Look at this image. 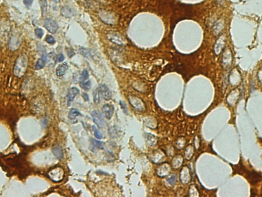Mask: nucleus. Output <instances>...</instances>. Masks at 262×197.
Segmentation results:
<instances>
[{"label": "nucleus", "instance_id": "nucleus-1", "mask_svg": "<svg viewBox=\"0 0 262 197\" xmlns=\"http://www.w3.org/2000/svg\"><path fill=\"white\" fill-rule=\"evenodd\" d=\"M28 59L25 55H20L16 61L14 65V74L17 77H22L26 71Z\"/></svg>", "mask_w": 262, "mask_h": 197}, {"label": "nucleus", "instance_id": "nucleus-2", "mask_svg": "<svg viewBox=\"0 0 262 197\" xmlns=\"http://www.w3.org/2000/svg\"><path fill=\"white\" fill-rule=\"evenodd\" d=\"M10 32L9 22L6 20H2L0 22V43L3 45L7 41Z\"/></svg>", "mask_w": 262, "mask_h": 197}, {"label": "nucleus", "instance_id": "nucleus-3", "mask_svg": "<svg viewBox=\"0 0 262 197\" xmlns=\"http://www.w3.org/2000/svg\"><path fill=\"white\" fill-rule=\"evenodd\" d=\"M64 170L61 167H56L48 172L49 178L54 182H60L64 178Z\"/></svg>", "mask_w": 262, "mask_h": 197}, {"label": "nucleus", "instance_id": "nucleus-4", "mask_svg": "<svg viewBox=\"0 0 262 197\" xmlns=\"http://www.w3.org/2000/svg\"><path fill=\"white\" fill-rule=\"evenodd\" d=\"M91 116H92L94 123L100 128H104L105 127V120H104L101 112H99L98 110H94V111L91 112Z\"/></svg>", "mask_w": 262, "mask_h": 197}, {"label": "nucleus", "instance_id": "nucleus-5", "mask_svg": "<svg viewBox=\"0 0 262 197\" xmlns=\"http://www.w3.org/2000/svg\"><path fill=\"white\" fill-rule=\"evenodd\" d=\"M44 26L51 33H55L58 29V23L52 19H50V18H48V19L45 20Z\"/></svg>", "mask_w": 262, "mask_h": 197}, {"label": "nucleus", "instance_id": "nucleus-6", "mask_svg": "<svg viewBox=\"0 0 262 197\" xmlns=\"http://www.w3.org/2000/svg\"><path fill=\"white\" fill-rule=\"evenodd\" d=\"M129 101L130 103L132 104V106H134L137 110H143L144 109V105H143V103L141 100L139 98L136 96H130L129 97Z\"/></svg>", "mask_w": 262, "mask_h": 197}, {"label": "nucleus", "instance_id": "nucleus-7", "mask_svg": "<svg viewBox=\"0 0 262 197\" xmlns=\"http://www.w3.org/2000/svg\"><path fill=\"white\" fill-rule=\"evenodd\" d=\"M107 38H108L110 41H112V42L115 43V44L120 45H124L126 42L125 40L124 39V38L117 33H112V32L111 33H109L108 35H107Z\"/></svg>", "mask_w": 262, "mask_h": 197}, {"label": "nucleus", "instance_id": "nucleus-8", "mask_svg": "<svg viewBox=\"0 0 262 197\" xmlns=\"http://www.w3.org/2000/svg\"><path fill=\"white\" fill-rule=\"evenodd\" d=\"M98 89H99L100 94L104 100L107 101V100H110L111 98V91L106 84H101Z\"/></svg>", "mask_w": 262, "mask_h": 197}, {"label": "nucleus", "instance_id": "nucleus-9", "mask_svg": "<svg viewBox=\"0 0 262 197\" xmlns=\"http://www.w3.org/2000/svg\"><path fill=\"white\" fill-rule=\"evenodd\" d=\"M20 38L16 33H13L9 40V48L11 50L15 51L19 48Z\"/></svg>", "mask_w": 262, "mask_h": 197}, {"label": "nucleus", "instance_id": "nucleus-10", "mask_svg": "<svg viewBox=\"0 0 262 197\" xmlns=\"http://www.w3.org/2000/svg\"><path fill=\"white\" fill-rule=\"evenodd\" d=\"M79 94V90L75 87L71 88L68 90V95H67V101H68V105H71V103L74 101L75 97Z\"/></svg>", "mask_w": 262, "mask_h": 197}, {"label": "nucleus", "instance_id": "nucleus-11", "mask_svg": "<svg viewBox=\"0 0 262 197\" xmlns=\"http://www.w3.org/2000/svg\"><path fill=\"white\" fill-rule=\"evenodd\" d=\"M102 110L104 112V116L107 119H110L113 114V111H114V107L111 104H107L103 106Z\"/></svg>", "mask_w": 262, "mask_h": 197}, {"label": "nucleus", "instance_id": "nucleus-12", "mask_svg": "<svg viewBox=\"0 0 262 197\" xmlns=\"http://www.w3.org/2000/svg\"><path fill=\"white\" fill-rule=\"evenodd\" d=\"M170 169L169 165H167V164H163L161 167H160L157 169L156 174H158V176H160V177H163L168 175V174H170Z\"/></svg>", "mask_w": 262, "mask_h": 197}, {"label": "nucleus", "instance_id": "nucleus-13", "mask_svg": "<svg viewBox=\"0 0 262 197\" xmlns=\"http://www.w3.org/2000/svg\"><path fill=\"white\" fill-rule=\"evenodd\" d=\"M68 69V65L66 62H64V63L61 64L60 65H58V68H56V74L58 77H62L63 75H64V74L66 73V71Z\"/></svg>", "mask_w": 262, "mask_h": 197}, {"label": "nucleus", "instance_id": "nucleus-14", "mask_svg": "<svg viewBox=\"0 0 262 197\" xmlns=\"http://www.w3.org/2000/svg\"><path fill=\"white\" fill-rule=\"evenodd\" d=\"M190 176H189V172H188V170L187 167H184L182 168V171H181L180 174V179L182 180V183H188L190 180Z\"/></svg>", "mask_w": 262, "mask_h": 197}, {"label": "nucleus", "instance_id": "nucleus-15", "mask_svg": "<svg viewBox=\"0 0 262 197\" xmlns=\"http://www.w3.org/2000/svg\"><path fill=\"white\" fill-rule=\"evenodd\" d=\"M224 41H225V40H224V36H221L219 38H218V41H216V43H215V53L218 54L220 52H221V49H222V48L224 47Z\"/></svg>", "mask_w": 262, "mask_h": 197}, {"label": "nucleus", "instance_id": "nucleus-16", "mask_svg": "<svg viewBox=\"0 0 262 197\" xmlns=\"http://www.w3.org/2000/svg\"><path fill=\"white\" fill-rule=\"evenodd\" d=\"M52 152H53L54 155H55L58 159H61L63 158V155H64L63 154V150L61 147H60V146L58 145L54 147L53 149H52Z\"/></svg>", "mask_w": 262, "mask_h": 197}, {"label": "nucleus", "instance_id": "nucleus-17", "mask_svg": "<svg viewBox=\"0 0 262 197\" xmlns=\"http://www.w3.org/2000/svg\"><path fill=\"white\" fill-rule=\"evenodd\" d=\"M46 62H47V61H46V58L44 57V56H43L42 58H41V59H38L36 65H35V70H40L44 68L46 64Z\"/></svg>", "mask_w": 262, "mask_h": 197}, {"label": "nucleus", "instance_id": "nucleus-18", "mask_svg": "<svg viewBox=\"0 0 262 197\" xmlns=\"http://www.w3.org/2000/svg\"><path fill=\"white\" fill-rule=\"evenodd\" d=\"M80 114L81 113L78 110H77V109L75 108H72L71 109L69 114H68V117H69V119H71V120H74L76 117H78Z\"/></svg>", "mask_w": 262, "mask_h": 197}, {"label": "nucleus", "instance_id": "nucleus-19", "mask_svg": "<svg viewBox=\"0 0 262 197\" xmlns=\"http://www.w3.org/2000/svg\"><path fill=\"white\" fill-rule=\"evenodd\" d=\"M40 5H41L42 16H45L48 12V3L46 0H40Z\"/></svg>", "mask_w": 262, "mask_h": 197}, {"label": "nucleus", "instance_id": "nucleus-20", "mask_svg": "<svg viewBox=\"0 0 262 197\" xmlns=\"http://www.w3.org/2000/svg\"><path fill=\"white\" fill-rule=\"evenodd\" d=\"M146 144H147L148 146L154 145L155 144H154L153 141H154V142H156V137H154L153 135H152V134H146Z\"/></svg>", "mask_w": 262, "mask_h": 197}, {"label": "nucleus", "instance_id": "nucleus-21", "mask_svg": "<svg viewBox=\"0 0 262 197\" xmlns=\"http://www.w3.org/2000/svg\"><path fill=\"white\" fill-rule=\"evenodd\" d=\"M91 147H94L95 149H101L103 148V144L101 141H98L94 139H91Z\"/></svg>", "mask_w": 262, "mask_h": 197}, {"label": "nucleus", "instance_id": "nucleus-22", "mask_svg": "<svg viewBox=\"0 0 262 197\" xmlns=\"http://www.w3.org/2000/svg\"><path fill=\"white\" fill-rule=\"evenodd\" d=\"M182 157L181 156H177L175 159H173V167H175V168H178V167H179V166L182 164Z\"/></svg>", "mask_w": 262, "mask_h": 197}, {"label": "nucleus", "instance_id": "nucleus-23", "mask_svg": "<svg viewBox=\"0 0 262 197\" xmlns=\"http://www.w3.org/2000/svg\"><path fill=\"white\" fill-rule=\"evenodd\" d=\"M101 101V94H100L99 89H96L94 92V101L96 104H99Z\"/></svg>", "mask_w": 262, "mask_h": 197}, {"label": "nucleus", "instance_id": "nucleus-24", "mask_svg": "<svg viewBox=\"0 0 262 197\" xmlns=\"http://www.w3.org/2000/svg\"><path fill=\"white\" fill-rule=\"evenodd\" d=\"M81 87L82 88V89H84V90L85 91L90 90L91 88V81H82V83L81 84Z\"/></svg>", "mask_w": 262, "mask_h": 197}, {"label": "nucleus", "instance_id": "nucleus-25", "mask_svg": "<svg viewBox=\"0 0 262 197\" xmlns=\"http://www.w3.org/2000/svg\"><path fill=\"white\" fill-rule=\"evenodd\" d=\"M93 131H94V136H95L96 138L99 139V140L102 139V137H103L102 133H101L100 131H98V130H97L94 126H93Z\"/></svg>", "mask_w": 262, "mask_h": 197}, {"label": "nucleus", "instance_id": "nucleus-26", "mask_svg": "<svg viewBox=\"0 0 262 197\" xmlns=\"http://www.w3.org/2000/svg\"><path fill=\"white\" fill-rule=\"evenodd\" d=\"M89 77V73H88V71H87V70H84V71H83V72H82L81 74V81H86L87 79Z\"/></svg>", "mask_w": 262, "mask_h": 197}, {"label": "nucleus", "instance_id": "nucleus-27", "mask_svg": "<svg viewBox=\"0 0 262 197\" xmlns=\"http://www.w3.org/2000/svg\"><path fill=\"white\" fill-rule=\"evenodd\" d=\"M35 33L38 38H42L43 35H44V32H43L42 29H40V28H37V29H35Z\"/></svg>", "mask_w": 262, "mask_h": 197}, {"label": "nucleus", "instance_id": "nucleus-28", "mask_svg": "<svg viewBox=\"0 0 262 197\" xmlns=\"http://www.w3.org/2000/svg\"><path fill=\"white\" fill-rule=\"evenodd\" d=\"M45 41L50 45H54L55 43V39L54 38V37L52 36V35H47L45 38Z\"/></svg>", "mask_w": 262, "mask_h": 197}, {"label": "nucleus", "instance_id": "nucleus-29", "mask_svg": "<svg viewBox=\"0 0 262 197\" xmlns=\"http://www.w3.org/2000/svg\"><path fill=\"white\" fill-rule=\"evenodd\" d=\"M80 52H81V54L82 55H84V57H86V58L90 57V55H90L89 52H88V51L87 50V49H85V48H81V49Z\"/></svg>", "mask_w": 262, "mask_h": 197}, {"label": "nucleus", "instance_id": "nucleus-30", "mask_svg": "<svg viewBox=\"0 0 262 197\" xmlns=\"http://www.w3.org/2000/svg\"><path fill=\"white\" fill-rule=\"evenodd\" d=\"M168 182L171 185H174L176 182V177L175 175H172L170 178H168Z\"/></svg>", "mask_w": 262, "mask_h": 197}, {"label": "nucleus", "instance_id": "nucleus-31", "mask_svg": "<svg viewBox=\"0 0 262 197\" xmlns=\"http://www.w3.org/2000/svg\"><path fill=\"white\" fill-rule=\"evenodd\" d=\"M23 2L27 7H30L33 2V0H23Z\"/></svg>", "mask_w": 262, "mask_h": 197}, {"label": "nucleus", "instance_id": "nucleus-32", "mask_svg": "<svg viewBox=\"0 0 262 197\" xmlns=\"http://www.w3.org/2000/svg\"><path fill=\"white\" fill-rule=\"evenodd\" d=\"M64 60V56L62 55V54L58 55V57H57V62H63Z\"/></svg>", "mask_w": 262, "mask_h": 197}, {"label": "nucleus", "instance_id": "nucleus-33", "mask_svg": "<svg viewBox=\"0 0 262 197\" xmlns=\"http://www.w3.org/2000/svg\"><path fill=\"white\" fill-rule=\"evenodd\" d=\"M82 96L84 97V100L85 101H89V97H88V94L87 93H84L83 95H82Z\"/></svg>", "mask_w": 262, "mask_h": 197}, {"label": "nucleus", "instance_id": "nucleus-34", "mask_svg": "<svg viewBox=\"0 0 262 197\" xmlns=\"http://www.w3.org/2000/svg\"><path fill=\"white\" fill-rule=\"evenodd\" d=\"M54 1H55V2H58V1H59V0H54Z\"/></svg>", "mask_w": 262, "mask_h": 197}]
</instances>
